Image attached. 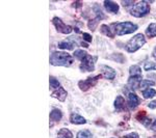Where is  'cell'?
<instances>
[{
    "label": "cell",
    "instance_id": "obj_1",
    "mask_svg": "<svg viewBox=\"0 0 156 138\" xmlns=\"http://www.w3.org/2000/svg\"><path fill=\"white\" fill-rule=\"evenodd\" d=\"M73 62L72 56L66 52H53L50 57V64L52 66H62V67H69Z\"/></svg>",
    "mask_w": 156,
    "mask_h": 138
},
{
    "label": "cell",
    "instance_id": "obj_2",
    "mask_svg": "<svg viewBox=\"0 0 156 138\" xmlns=\"http://www.w3.org/2000/svg\"><path fill=\"white\" fill-rule=\"evenodd\" d=\"M114 28L117 34L119 36H124L127 33H132L138 28L136 24L131 23V22H122V23H115L114 24Z\"/></svg>",
    "mask_w": 156,
    "mask_h": 138
},
{
    "label": "cell",
    "instance_id": "obj_3",
    "mask_svg": "<svg viewBox=\"0 0 156 138\" xmlns=\"http://www.w3.org/2000/svg\"><path fill=\"white\" fill-rule=\"evenodd\" d=\"M145 43H146L145 36L143 33H138L136 36H133L132 39L127 43L126 50L128 52H130V53H133V52L138 50L142 46H144Z\"/></svg>",
    "mask_w": 156,
    "mask_h": 138
},
{
    "label": "cell",
    "instance_id": "obj_4",
    "mask_svg": "<svg viewBox=\"0 0 156 138\" xmlns=\"http://www.w3.org/2000/svg\"><path fill=\"white\" fill-rule=\"evenodd\" d=\"M149 12H150V6L147 1L137 2V3H135L133 5L131 11H130L132 16L136 17V18H142V17L146 16Z\"/></svg>",
    "mask_w": 156,
    "mask_h": 138
},
{
    "label": "cell",
    "instance_id": "obj_5",
    "mask_svg": "<svg viewBox=\"0 0 156 138\" xmlns=\"http://www.w3.org/2000/svg\"><path fill=\"white\" fill-rule=\"evenodd\" d=\"M97 56H92V55H87L85 58L81 61L80 64V70L82 72H93L95 70V62L97 61Z\"/></svg>",
    "mask_w": 156,
    "mask_h": 138
},
{
    "label": "cell",
    "instance_id": "obj_6",
    "mask_svg": "<svg viewBox=\"0 0 156 138\" xmlns=\"http://www.w3.org/2000/svg\"><path fill=\"white\" fill-rule=\"evenodd\" d=\"M53 24L55 26V28L58 32L64 34H69L72 32V27L69 26V25H66L64 22L60 20L58 17H54L53 18Z\"/></svg>",
    "mask_w": 156,
    "mask_h": 138
},
{
    "label": "cell",
    "instance_id": "obj_7",
    "mask_svg": "<svg viewBox=\"0 0 156 138\" xmlns=\"http://www.w3.org/2000/svg\"><path fill=\"white\" fill-rule=\"evenodd\" d=\"M101 75H99V76L97 77H90V78L85 79V80H82V81H79V83H78V86H79V88L82 90V91H87V89H90V87H93L95 84L97 83L98 79L101 78Z\"/></svg>",
    "mask_w": 156,
    "mask_h": 138
},
{
    "label": "cell",
    "instance_id": "obj_8",
    "mask_svg": "<svg viewBox=\"0 0 156 138\" xmlns=\"http://www.w3.org/2000/svg\"><path fill=\"white\" fill-rule=\"evenodd\" d=\"M101 72H102V76L104 78H106L108 80H112L115 77V71L112 67H108V66H102L101 67Z\"/></svg>",
    "mask_w": 156,
    "mask_h": 138
},
{
    "label": "cell",
    "instance_id": "obj_9",
    "mask_svg": "<svg viewBox=\"0 0 156 138\" xmlns=\"http://www.w3.org/2000/svg\"><path fill=\"white\" fill-rule=\"evenodd\" d=\"M140 98L136 95L133 94V92L128 94V107L130 109H134L135 107H137V105H140Z\"/></svg>",
    "mask_w": 156,
    "mask_h": 138
},
{
    "label": "cell",
    "instance_id": "obj_10",
    "mask_svg": "<svg viewBox=\"0 0 156 138\" xmlns=\"http://www.w3.org/2000/svg\"><path fill=\"white\" fill-rule=\"evenodd\" d=\"M51 96L56 98V99L58 100V101H60V102H64L65 100H66V98H67V91L62 88V87H60V88H58V89L53 90V92H52Z\"/></svg>",
    "mask_w": 156,
    "mask_h": 138
},
{
    "label": "cell",
    "instance_id": "obj_11",
    "mask_svg": "<svg viewBox=\"0 0 156 138\" xmlns=\"http://www.w3.org/2000/svg\"><path fill=\"white\" fill-rule=\"evenodd\" d=\"M104 7L108 12H114V14H117V12H119V5H118L115 2L109 1V0L104 1Z\"/></svg>",
    "mask_w": 156,
    "mask_h": 138
},
{
    "label": "cell",
    "instance_id": "obj_12",
    "mask_svg": "<svg viewBox=\"0 0 156 138\" xmlns=\"http://www.w3.org/2000/svg\"><path fill=\"white\" fill-rule=\"evenodd\" d=\"M70 122L74 125H83L87 122V119H85L83 116H81V115L73 113L71 114V116H70Z\"/></svg>",
    "mask_w": 156,
    "mask_h": 138
},
{
    "label": "cell",
    "instance_id": "obj_13",
    "mask_svg": "<svg viewBox=\"0 0 156 138\" xmlns=\"http://www.w3.org/2000/svg\"><path fill=\"white\" fill-rule=\"evenodd\" d=\"M142 82V76H130L128 79V84L132 89H135Z\"/></svg>",
    "mask_w": 156,
    "mask_h": 138
},
{
    "label": "cell",
    "instance_id": "obj_14",
    "mask_svg": "<svg viewBox=\"0 0 156 138\" xmlns=\"http://www.w3.org/2000/svg\"><path fill=\"white\" fill-rule=\"evenodd\" d=\"M115 108L118 110V111H121V110L124 109L125 107V100L124 98H123L122 96H118L117 98H115Z\"/></svg>",
    "mask_w": 156,
    "mask_h": 138
},
{
    "label": "cell",
    "instance_id": "obj_15",
    "mask_svg": "<svg viewBox=\"0 0 156 138\" xmlns=\"http://www.w3.org/2000/svg\"><path fill=\"white\" fill-rule=\"evenodd\" d=\"M74 46H75V42H72L71 40L69 41H65V42H62L58 44V48L59 49H68V50H73L74 49Z\"/></svg>",
    "mask_w": 156,
    "mask_h": 138
},
{
    "label": "cell",
    "instance_id": "obj_16",
    "mask_svg": "<svg viewBox=\"0 0 156 138\" xmlns=\"http://www.w3.org/2000/svg\"><path fill=\"white\" fill-rule=\"evenodd\" d=\"M62 113L59 109H53L50 113V119L51 120H54V122H59L62 119Z\"/></svg>",
    "mask_w": 156,
    "mask_h": 138
},
{
    "label": "cell",
    "instance_id": "obj_17",
    "mask_svg": "<svg viewBox=\"0 0 156 138\" xmlns=\"http://www.w3.org/2000/svg\"><path fill=\"white\" fill-rule=\"evenodd\" d=\"M146 34L149 37H155L156 36V24L152 23L148 26V28L146 29Z\"/></svg>",
    "mask_w": 156,
    "mask_h": 138
},
{
    "label": "cell",
    "instance_id": "obj_18",
    "mask_svg": "<svg viewBox=\"0 0 156 138\" xmlns=\"http://www.w3.org/2000/svg\"><path fill=\"white\" fill-rule=\"evenodd\" d=\"M87 51H84V50H81V49H78V50H76V51L74 52V56L76 57L77 59H79V60H83L85 57L87 56Z\"/></svg>",
    "mask_w": 156,
    "mask_h": 138
},
{
    "label": "cell",
    "instance_id": "obj_19",
    "mask_svg": "<svg viewBox=\"0 0 156 138\" xmlns=\"http://www.w3.org/2000/svg\"><path fill=\"white\" fill-rule=\"evenodd\" d=\"M129 73L131 76H142V71H140V67L137 66H132L129 69Z\"/></svg>",
    "mask_w": 156,
    "mask_h": 138
},
{
    "label": "cell",
    "instance_id": "obj_20",
    "mask_svg": "<svg viewBox=\"0 0 156 138\" xmlns=\"http://www.w3.org/2000/svg\"><path fill=\"white\" fill-rule=\"evenodd\" d=\"M60 83L58 81H57L56 79L54 78V77H50V88L53 89V90H56L60 88Z\"/></svg>",
    "mask_w": 156,
    "mask_h": 138
},
{
    "label": "cell",
    "instance_id": "obj_21",
    "mask_svg": "<svg viewBox=\"0 0 156 138\" xmlns=\"http://www.w3.org/2000/svg\"><path fill=\"white\" fill-rule=\"evenodd\" d=\"M100 30H101V33L105 34V36H107L109 37H114V33H112V30L109 28V26H107V25H102Z\"/></svg>",
    "mask_w": 156,
    "mask_h": 138
},
{
    "label": "cell",
    "instance_id": "obj_22",
    "mask_svg": "<svg viewBox=\"0 0 156 138\" xmlns=\"http://www.w3.org/2000/svg\"><path fill=\"white\" fill-rule=\"evenodd\" d=\"M154 84H155V82L152 81V80H144V81L140 82V89L145 90L149 86H153Z\"/></svg>",
    "mask_w": 156,
    "mask_h": 138
},
{
    "label": "cell",
    "instance_id": "obj_23",
    "mask_svg": "<svg viewBox=\"0 0 156 138\" xmlns=\"http://www.w3.org/2000/svg\"><path fill=\"white\" fill-rule=\"evenodd\" d=\"M143 96H144L145 99L153 98L154 96H156V90L155 89H146L143 91Z\"/></svg>",
    "mask_w": 156,
    "mask_h": 138
},
{
    "label": "cell",
    "instance_id": "obj_24",
    "mask_svg": "<svg viewBox=\"0 0 156 138\" xmlns=\"http://www.w3.org/2000/svg\"><path fill=\"white\" fill-rule=\"evenodd\" d=\"M58 136H62L66 138H72L73 134L71 133V131H69L68 129H62L58 131Z\"/></svg>",
    "mask_w": 156,
    "mask_h": 138
},
{
    "label": "cell",
    "instance_id": "obj_25",
    "mask_svg": "<svg viewBox=\"0 0 156 138\" xmlns=\"http://www.w3.org/2000/svg\"><path fill=\"white\" fill-rule=\"evenodd\" d=\"M77 138H92V134L87 130H81L80 132H78Z\"/></svg>",
    "mask_w": 156,
    "mask_h": 138
},
{
    "label": "cell",
    "instance_id": "obj_26",
    "mask_svg": "<svg viewBox=\"0 0 156 138\" xmlns=\"http://www.w3.org/2000/svg\"><path fill=\"white\" fill-rule=\"evenodd\" d=\"M145 71H151V70H156V64L153 61H147L144 64Z\"/></svg>",
    "mask_w": 156,
    "mask_h": 138
},
{
    "label": "cell",
    "instance_id": "obj_27",
    "mask_svg": "<svg viewBox=\"0 0 156 138\" xmlns=\"http://www.w3.org/2000/svg\"><path fill=\"white\" fill-rule=\"evenodd\" d=\"M98 21H99V20L98 19H94V20H90V22H89V27L92 30H95V27L97 26V23H98Z\"/></svg>",
    "mask_w": 156,
    "mask_h": 138
},
{
    "label": "cell",
    "instance_id": "obj_28",
    "mask_svg": "<svg viewBox=\"0 0 156 138\" xmlns=\"http://www.w3.org/2000/svg\"><path fill=\"white\" fill-rule=\"evenodd\" d=\"M140 122H143V125L144 126H146V127H149V125L151 124V119H148V117H143L142 119H140Z\"/></svg>",
    "mask_w": 156,
    "mask_h": 138
},
{
    "label": "cell",
    "instance_id": "obj_29",
    "mask_svg": "<svg viewBox=\"0 0 156 138\" xmlns=\"http://www.w3.org/2000/svg\"><path fill=\"white\" fill-rule=\"evenodd\" d=\"M82 36H83V40L84 41H87V42H92V36H90V34H89V33H85V32H83V33H82Z\"/></svg>",
    "mask_w": 156,
    "mask_h": 138
},
{
    "label": "cell",
    "instance_id": "obj_30",
    "mask_svg": "<svg viewBox=\"0 0 156 138\" xmlns=\"http://www.w3.org/2000/svg\"><path fill=\"white\" fill-rule=\"evenodd\" d=\"M123 138H138V134H137V133H135V132L129 133L128 135H125Z\"/></svg>",
    "mask_w": 156,
    "mask_h": 138
},
{
    "label": "cell",
    "instance_id": "obj_31",
    "mask_svg": "<svg viewBox=\"0 0 156 138\" xmlns=\"http://www.w3.org/2000/svg\"><path fill=\"white\" fill-rule=\"evenodd\" d=\"M149 108H151V109H156V100H154V101H152L151 103H149Z\"/></svg>",
    "mask_w": 156,
    "mask_h": 138
},
{
    "label": "cell",
    "instance_id": "obj_32",
    "mask_svg": "<svg viewBox=\"0 0 156 138\" xmlns=\"http://www.w3.org/2000/svg\"><path fill=\"white\" fill-rule=\"evenodd\" d=\"M151 129H152L153 131H156V120L152 124V126H151Z\"/></svg>",
    "mask_w": 156,
    "mask_h": 138
},
{
    "label": "cell",
    "instance_id": "obj_33",
    "mask_svg": "<svg viewBox=\"0 0 156 138\" xmlns=\"http://www.w3.org/2000/svg\"><path fill=\"white\" fill-rule=\"evenodd\" d=\"M122 3L124 4V5H130V4H132L133 2H132V1H129V2H125V1H123Z\"/></svg>",
    "mask_w": 156,
    "mask_h": 138
},
{
    "label": "cell",
    "instance_id": "obj_34",
    "mask_svg": "<svg viewBox=\"0 0 156 138\" xmlns=\"http://www.w3.org/2000/svg\"><path fill=\"white\" fill-rule=\"evenodd\" d=\"M153 57H154V58L156 59V47H155V49H154V51H153Z\"/></svg>",
    "mask_w": 156,
    "mask_h": 138
},
{
    "label": "cell",
    "instance_id": "obj_35",
    "mask_svg": "<svg viewBox=\"0 0 156 138\" xmlns=\"http://www.w3.org/2000/svg\"><path fill=\"white\" fill-rule=\"evenodd\" d=\"M57 138H66V137H62V136H58Z\"/></svg>",
    "mask_w": 156,
    "mask_h": 138
}]
</instances>
